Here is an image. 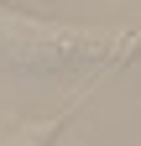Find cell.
<instances>
[{
	"label": "cell",
	"mask_w": 141,
	"mask_h": 146,
	"mask_svg": "<svg viewBox=\"0 0 141 146\" xmlns=\"http://www.w3.org/2000/svg\"><path fill=\"white\" fill-rule=\"evenodd\" d=\"M141 52V31H110L84 21H42L16 5H0V68L16 73H78V68H115Z\"/></svg>",
	"instance_id": "6da1fadb"
},
{
	"label": "cell",
	"mask_w": 141,
	"mask_h": 146,
	"mask_svg": "<svg viewBox=\"0 0 141 146\" xmlns=\"http://www.w3.org/2000/svg\"><path fill=\"white\" fill-rule=\"evenodd\" d=\"M68 120H73V104H63L58 115H47V120H21L16 131L0 136V146H58V136H63Z\"/></svg>",
	"instance_id": "7a4b0ae2"
}]
</instances>
